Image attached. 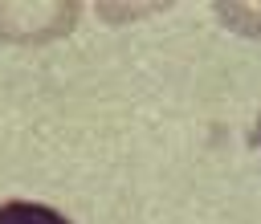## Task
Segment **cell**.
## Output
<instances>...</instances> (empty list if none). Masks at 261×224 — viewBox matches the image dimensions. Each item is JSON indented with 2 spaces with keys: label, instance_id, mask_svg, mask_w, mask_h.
Segmentation results:
<instances>
[{
  "label": "cell",
  "instance_id": "1",
  "mask_svg": "<svg viewBox=\"0 0 261 224\" xmlns=\"http://www.w3.org/2000/svg\"><path fill=\"white\" fill-rule=\"evenodd\" d=\"M82 4L73 0H0V41L49 45L77 29Z\"/></svg>",
  "mask_w": 261,
  "mask_h": 224
},
{
  "label": "cell",
  "instance_id": "2",
  "mask_svg": "<svg viewBox=\"0 0 261 224\" xmlns=\"http://www.w3.org/2000/svg\"><path fill=\"white\" fill-rule=\"evenodd\" d=\"M0 224H69V216L37 200H0Z\"/></svg>",
  "mask_w": 261,
  "mask_h": 224
},
{
  "label": "cell",
  "instance_id": "3",
  "mask_svg": "<svg viewBox=\"0 0 261 224\" xmlns=\"http://www.w3.org/2000/svg\"><path fill=\"white\" fill-rule=\"evenodd\" d=\"M212 12L224 20V29H232V33H241V37L261 41V4L237 0V4H212Z\"/></svg>",
  "mask_w": 261,
  "mask_h": 224
}]
</instances>
